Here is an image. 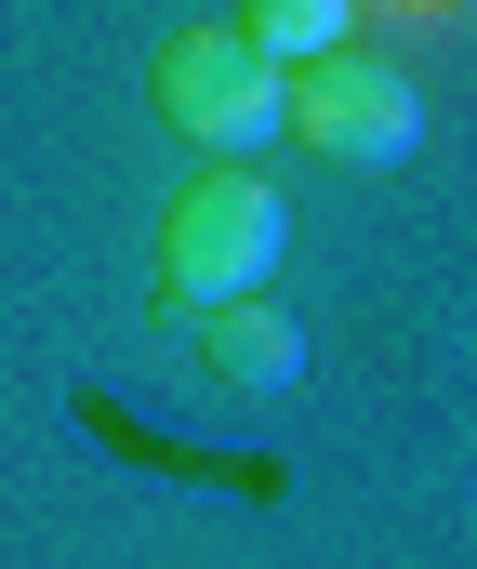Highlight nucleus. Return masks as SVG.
Returning a JSON list of instances; mask_svg holds the SVG:
<instances>
[{"instance_id":"f257e3e1","label":"nucleus","mask_w":477,"mask_h":569,"mask_svg":"<svg viewBox=\"0 0 477 569\" xmlns=\"http://www.w3.org/2000/svg\"><path fill=\"white\" fill-rule=\"evenodd\" d=\"M279 252H292L279 186H266L252 159H212V172L159 212V266H147V291L172 305V318H212V305H252V291L279 279Z\"/></svg>"},{"instance_id":"f03ea898","label":"nucleus","mask_w":477,"mask_h":569,"mask_svg":"<svg viewBox=\"0 0 477 569\" xmlns=\"http://www.w3.org/2000/svg\"><path fill=\"white\" fill-rule=\"evenodd\" d=\"M147 107L186 146H212V159H252V146H279V120H292V67H266L239 27H172L147 53Z\"/></svg>"},{"instance_id":"7ed1b4c3","label":"nucleus","mask_w":477,"mask_h":569,"mask_svg":"<svg viewBox=\"0 0 477 569\" xmlns=\"http://www.w3.org/2000/svg\"><path fill=\"white\" fill-rule=\"evenodd\" d=\"M279 133H306L318 159H345V172H398V159L425 146V93H411L398 53L345 40V53L292 67V120H279Z\"/></svg>"},{"instance_id":"20e7f679","label":"nucleus","mask_w":477,"mask_h":569,"mask_svg":"<svg viewBox=\"0 0 477 569\" xmlns=\"http://www.w3.org/2000/svg\"><path fill=\"white\" fill-rule=\"evenodd\" d=\"M199 371H212L226 398H292V385H306V331H292L266 291H252V305H212V318H199Z\"/></svg>"},{"instance_id":"39448f33","label":"nucleus","mask_w":477,"mask_h":569,"mask_svg":"<svg viewBox=\"0 0 477 569\" xmlns=\"http://www.w3.org/2000/svg\"><path fill=\"white\" fill-rule=\"evenodd\" d=\"M239 40L266 67H318V53L358 40V0H239Z\"/></svg>"}]
</instances>
